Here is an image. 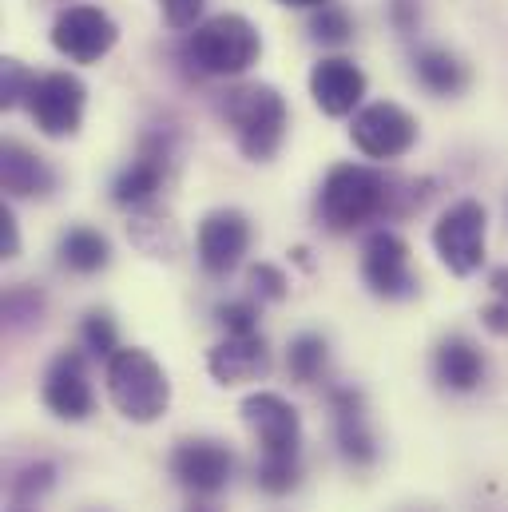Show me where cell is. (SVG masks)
I'll list each match as a JSON object with an SVG mask.
<instances>
[{
  "label": "cell",
  "instance_id": "cell-1",
  "mask_svg": "<svg viewBox=\"0 0 508 512\" xmlns=\"http://www.w3.org/2000/svg\"><path fill=\"white\" fill-rule=\"evenodd\" d=\"M429 191H421L409 179H397L389 171L366 167V163H338L318 187V223L330 235H354L370 223L405 215L425 203Z\"/></svg>",
  "mask_w": 508,
  "mask_h": 512
},
{
  "label": "cell",
  "instance_id": "cell-22",
  "mask_svg": "<svg viewBox=\"0 0 508 512\" xmlns=\"http://www.w3.org/2000/svg\"><path fill=\"white\" fill-rule=\"evenodd\" d=\"M127 235H131V243L143 251V255H171L175 247H179V231H175V223L163 215V211H155V207H135L131 211V223H127Z\"/></svg>",
  "mask_w": 508,
  "mask_h": 512
},
{
  "label": "cell",
  "instance_id": "cell-15",
  "mask_svg": "<svg viewBox=\"0 0 508 512\" xmlns=\"http://www.w3.org/2000/svg\"><path fill=\"white\" fill-rule=\"evenodd\" d=\"M167 171H171V135H147V139L139 143V155L116 175L112 199H116L120 207H127V211L151 207L155 195H159L163 183H167Z\"/></svg>",
  "mask_w": 508,
  "mask_h": 512
},
{
  "label": "cell",
  "instance_id": "cell-37",
  "mask_svg": "<svg viewBox=\"0 0 508 512\" xmlns=\"http://www.w3.org/2000/svg\"><path fill=\"white\" fill-rule=\"evenodd\" d=\"M195 512H207V509H195Z\"/></svg>",
  "mask_w": 508,
  "mask_h": 512
},
{
  "label": "cell",
  "instance_id": "cell-26",
  "mask_svg": "<svg viewBox=\"0 0 508 512\" xmlns=\"http://www.w3.org/2000/svg\"><path fill=\"white\" fill-rule=\"evenodd\" d=\"M310 36H314L318 44L338 48V44H346V40L354 36V20H350V12H346L342 4H322V8L314 12V20H310Z\"/></svg>",
  "mask_w": 508,
  "mask_h": 512
},
{
  "label": "cell",
  "instance_id": "cell-6",
  "mask_svg": "<svg viewBox=\"0 0 508 512\" xmlns=\"http://www.w3.org/2000/svg\"><path fill=\"white\" fill-rule=\"evenodd\" d=\"M84 104H88V88H84L80 76H72V72H44V76H36L24 108H28V120L36 124L40 135L68 139L84 124Z\"/></svg>",
  "mask_w": 508,
  "mask_h": 512
},
{
  "label": "cell",
  "instance_id": "cell-21",
  "mask_svg": "<svg viewBox=\"0 0 508 512\" xmlns=\"http://www.w3.org/2000/svg\"><path fill=\"white\" fill-rule=\"evenodd\" d=\"M56 255H60V266H64V270L88 278V274H100V270L112 266V243H108V235H100L96 227H68V231L60 235Z\"/></svg>",
  "mask_w": 508,
  "mask_h": 512
},
{
  "label": "cell",
  "instance_id": "cell-32",
  "mask_svg": "<svg viewBox=\"0 0 508 512\" xmlns=\"http://www.w3.org/2000/svg\"><path fill=\"white\" fill-rule=\"evenodd\" d=\"M203 8H207V0H159V12L167 20V28H175V32L199 28L203 24Z\"/></svg>",
  "mask_w": 508,
  "mask_h": 512
},
{
  "label": "cell",
  "instance_id": "cell-18",
  "mask_svg": "<svg viewBox=\"0 0 508 512\" xmlns=\"http://www.w3.org/2000/svg\"><path fill=\"white\" fill-rule=\"evenodd\" d=\"M485 374H489V362H485L477 342H469L465 334H449V338L437 342V350H433V378H437L441 389L473 393V389H481Z\"/></svg>",
  "mask_w": 508,
  "mask_h": 512
},
{
  "label": "cell",
  "instance_id": "cell-7",
  "mask_svg": "<svg viewBox=\"0 0 508 512\" xmlns=\"http://www.w3.org/2000/svg\"><path fill=\"white\" fill-rule=\"evenodd\" d=\"M52 48L72 64H96L120 44V24L96 4H68L48 32Z\"/></svg>",
  "mask_w": 508,
  "mask_h": 512
},
{
  "label": "cell",
  "instance_id": "cell-11",
  "mask_svg": "<svg viewBox=\"0 0 508 512\" xmlns=\"http://www.w3.org/2000/svg\"><path fill=\"white\" fill-rule=\"evenodd\" d=\"M239 413L254 433L262 457H302V417L282 393L254 389L243 397Z\"/></svg>",
  "mask_w": 508,
  "mask_h": 512
},
{
  "label": "cell",
  "instance_id": "cell-33",
  "mask_svg": "<svg viewBox=\"0 0 508 512\" xmlns=\"http://www.w3.org/2000/svg\"><path fill=\"white\" fill-rule=\"evenodd\" d=\"M4 318H8V326L40 322V294H32V290H24V286L8 290V298H4Z\"/></svg>",
  "mask_w": 508,
  "mask_h": 512
},
{
  "label": "cell",
  "instance_id": "cell-5",
  "mask_svg": "<svg viewBox=\"0 0 508 512\" xmlns=\"http://www.w3.org/2000/svg\"><path fill=\"white\" fill-rule=\"evenodd\" d=\"M485 239H489V211L477 199H457L433 223V251L441 266L457 278H469L485 266Z\"/></svg>",
  "mask_w": 508,
  "mask_h": 512
},
{
  "label": "cell",
  "instance_id": "cell-34",
  "mask_svg": "<svg viewBox=\"0 0 508 512\" xmlns=\"http://www.w3.org/2000/svg\"><path fill=\"white\" fill-rule=\"evenodd\" d=\"M389 20L401 36H409L421 20V0H389Z\"/></svg>",
  "mask_w": 508,
  "mask_h": 512
},
{
  "label": "cell",
  "instance_id": "cell-16",
  "mask_svg": "<svg viewBox=\"0 0 508 512\" xmlns=\"http://www.w3.org/2000/svg\"><path fill=\"white\" fill-rule=\"evenodd\" d=\"M310 96H314V108L330 120H346L362 108V96H366V72L346 60V56H326L314 64L310 72Z\"/></svg>",
  "mask_w": 508,
  "mask_h": 512
},
{
  "label": "cell",
  "instance_id": "cell-9",
  "mask_svg": "<svg viewBox=\"0 0 508 512\" xmlns=\"http://www.w3.org/2000/svg\"><path fill=\"white\" fill-rule=\"evenodd\" d=\"M350 143L366 155V159H378V163H389V159H401L413 151L417 143V120L393 104V100H378V104H366L354 112L350 120Z\"/></svg>",
  "mask_w": 508,
  "mask_h": 512
},
{
  "label": "cell",
  "instance_id": "cell-24",
  "mask_svg": "<svg viewBox=\"0 0 508 512\" xmlns=\"http://www.w3.org/2000/svg\"><path fill=\"white\" fill-rule=\"evenodd\" d=\"M254 485L266 497H286L302 485V457H258Z\"/></svg>",
  "mask_w": 508,
  "mask_h": 512
},
{
  "label": "cell",
  "instance_id": "cell-23",
  "mask_svg": "<svg viewBox=\"0 0 508 512\" xmlns=\"http://www.w3.org/2000/svg\"><path fill=\"white\" fill-rule=\"evenodd\" d=\"M326 366H330V342L322 334L306 330L286 346V370L298 385H318L326 378Z\"/></svg>",
  "mask_w": 508,
  "mask_h": 512
},
{
  "label": "cell",
  "instance_id": "cell-14",
  "mask_svg": "<svg viewBox=\"0 0 508 512\" xmlns=\"http://www.w3.org/2000/svg\"><path fill=\"white\" fill-rule=\"evenodd\" d=\"M326 405L334 417V445H338L342 461L350 469L378 465V437H374L370 417H366V397L354 385H334L326 393Z\"/></svg>",
  "mask_w": 508,
  "mask_h": 512
},
{
  "label": "cell",
  "instance_id": "cell-13",
  "mask_svg": "<svg viewBox=\"0 0 508 512\" xmlns=\"http://www.w3.org/2000/svg\"><path fill=\"white\" fill-rule=\"evenodd\" d=\"M40 397H44L52 417L88 421L92 409H96V389H92V378H88V354L84 350H60L44 370Z\"/></svg>",
  "mask_w": 508,
  "mask_h": 512
},
{
  "label": "cell",
  "instance_id": "cell-25",
  "mask_svg": "<svg viewBox=\"0 0 508 512\" xmlns=\"http://www.w3.org/2000/svg\"><path fill=\"white\" fill-rule=\"evenodd\" d=\"M80 342H84V350L92 358H104L108 362L120 350V326H116V318L108 310H88L84 322H80Z\"/></svg>",
  "mask_w": 508,
  "mask_h": 512
},
{
  "label": "cell",
  "instance_id": "cell-28",
  "mask_svg": "<svg viewBox=\"0 0 508 512\" xmlns=\"http://www.w3.org/2000/svg\"><path fill=\"white\" fill-rule=\"evenodd\" d=\"M32 84H36V72H32L28 64L4 60V64H0V108L12 112V108H20V104H28Z\"/></svg>",
  "mask_w": 508,
  "mask_h": 512
},
{
  "label": "cell",
  "instance_id": "cell-35",
  "mask_svg": "<svg viewBox=\"0 0 508 512\" xmlns=\"http://www.w3.org/2000/svg\"><path fill=\"white\" fill-rule=\"evenodd\" d=\"M0 255L4 258L20 255V231H16V215H12V207H0Z\"/></svg>",
  "mask_w": 508,
  "mask_h": 512
},
{
  "label": "cell",
  "instance_id": "cell-30",
  "mask_svg": "<svg viewBox=\"0 0 508 512\" xmlns=\"http://www.w3.org/2000/svg\"><path fill=\"white\" fill-rule=\"evenodd\" d=\"M489 286H493V302L481 310V322H485V330H489V334L505 338L508 334V266L505 270H493Z\"/></svg>",
  "mask_w": 508,
  "mask_h": 512
},
{
  "label": "cell",
  "instance_id": "cell-31",
  "mask_svg": "<svg viewBox=\"0 0 508 512\" xmlns=\"http://www.w3.org/2000/svg\"><path fill=\"white\" fill-rule=\"evenodd\" d=\"M247 282H251V298H258V302H282L286 290H290V278H286L278 266H270V262L251 266Z\"/></svg>",
  "mask_w": 508,
  "mask_h": 512
},
{
  "label": "cell",
  "instance_id": "cell-4",
  "mask_svg": "<svg viewBox=\"0 0 508 512\" xmlns=\"http://www.w3.org/2000/svg\"><path fill=\"white\" fill-rule=\"evenodd\" d=\"M262 56V36L243 12H219L203 20L187 40V60L207 76H243Z\"/></svg>",
  "mask_w": 508,
  "mask_h": 512
},
{
  "label": "cell",
  "instance_id": "cell-8",
  "mask_svg": "<svg viewBox=\"0 0 508 512\" xmlns=\"http://www.w3.org/2000/svg\"><path fill=\"white\" fill-rule=\"evenodd\" d=\"M167 469H171V477L187 493H195V497H219L235 481L239 461H235L231 445L219 441V437H187V441H179L171 449Z\"/></svg>",
  "mask_w": 508,
  "mask_h": 512
},
{
  "label": "cell",
  "instance_id": "cell-3",
  "mask_svg": "<svg viewBox=\"0 0 508 512\" xmlns=\"http://www.w3.org/2000/svg\"><path fill=\"white\" fill-rule=\"evenodd\" d=\"M104 382H108V397L120 409V417L135 421V425L159 421L167 413V405H171L167 370L147 350H139V346H120L108 358Z\"/></svg>",
  "mask_w": 508,
  "mask_h": 512
},
{
  "label": "cell",
  "instance_id": "cell-12",
  "mask_svg": "<svg viewBox=\"0 0 508 512\" xmlns=\"http://www.w3.org/2000/svg\"><path fill=\"white\" fill-rule=\"evenodd\" d=\"M254 227L251 219L235 207H215L203 215L199 223V239H195V251H199V266L211 274V278H227L243 266V258L251 251Z\"/></svg>",
  "mask_w": 508,
  "mask_h": 512
},
{
  "label": "cell",
  "instance_id": "cell-36",
  "mask_svg": "<svg viewBox=\"0 0 508 512\" xmlns=\"http://www.w3.org/2000/svg\"><path fill=\"white\" fill-rule=\"evenodd\" d=\"M278 4H286V8H322L326 0H278Z\"/></svg>",
  "mask_w": 508,
  "mask_h": 512
},
{
  "label": "cell",
  "instance_id": "cell-19",
  "mask_svg": "<svg viewBox=\"0 0 508 512\" xmlns=\"http://www.w3.org/2000/svg\"><path fill=\"white\" fill-rule=\"evenodd\" d=\"M0 179L12 199H48L56 191V171L44 155L24 147L20 139H4L0 147Z\"/></svg>",
  "mask_w": 508,
  "mask_h": 512
},
{
  "label": "cell",
  "instance_id": "cell-17",
  "mask_svg": "<svg viewBox=\"0 0 508 512\" xmlns=\"http://www.w3.org/2000/svg\"><path fill=\"white\" fill-rule=\"evenodd\" d=\"M207 370L219 385H247L270 374V350L262 334H227L211 354Z\"/></svg>",
  "mask_w": 508,
  "mask_h": 512
},
{
  "label": "cell",
  "instance_id": "cell-29",
  "mask_svg": "<svg viewBox=\"0 0 508 512\" xmlns=\"http://www.w3.org/2000/svg\"><path fill=\"white\" fill-rule=\"evenodd\" d=\"M215 318H219V326H223L227 334H258V306H254V298L219 302Z\"/></svg>",
  "mask_w": 508,
  "mask_h": 512
},
{
  "label": "cell",
  "instance_id": "cell-20",
  "mask_svg": "<svg viewBox=\"0 0 508 512\" xmlns=\"http://www.w3.org/2000/svg\"><path fill=\"white\" fill-rule=\"evenodd\" d=\"M413 76L429 96H441V100L461 96L469 88V68L445 48H421L413 56Z\"/></svg>",
  "mask_w": 508,
  "mask_h": 512
},
{
  "label": "cell",
  "instance_id": "cell-10",
  "mask_svg": "<svg viewBox=\"0 0 508 512\" xmlns=\"http://www.w3.org/2000/svg\"><path fill=\"white\" fill-rule=\"evenodd\" d=\"M362 282L370 286L374 298H385V302H405L417 294V274L409 266V243L389 231V227H378L366 235L362 243Z\"/></svg>",
  "mask_w": 508,
  "mask_h": 512
},
{
  "label": "cell",
  "instance_id": "cell-27",
  "mask_svg": "<svg viewBox=\"0 0 508 512\" xmlns=\"http://www.w3.org/2000/svg\"><path fill=\"white\" fill-rule=\"evenodd\" d=\"M52 485H56V465H52V461H28V465L12 477V497H16L20 505H32V501H40Z\"/></svg>",
  "mask_w": 508,
  "mask_h": 512
},
{
  "label": "cell",
  "instance_id": "cell-2",
  "mask_svg": "<svg viewBox=\"0 0 508 512\" xmlns=\"http://www.w3.org/2000/svg\"><path fill=\"white\" fill-rule=\"evenodd\" d=\"M223 116L235 131L239 151L251 163H270L286 139V128H290V108H286L282 92L270 84L231 88L223 100Z\"/></svg>",
  "mask_w": 508,
  "mask_h": 512
}]
</instances>
